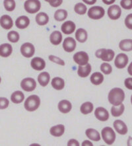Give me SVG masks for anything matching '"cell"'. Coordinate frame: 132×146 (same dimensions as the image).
I'll list each match as a JSON object with an SVG mask.
<instances>
[{
  "label": "cell",
  "instance_id": "1",
  "mask_svg": "<svg viewBox=\"0 0 132 146\" xmlns=\"http://www.w3.org/2000/svg\"><path fill=\"white\" fill-rule=\"evenodd\" d=\"M108 99L110 103L112 104L113 106L120 105L124 101V91L120 88H118V87L112 89L108 93Z\"/></svg>",
  "mask_w": 132,
  "mask_h": 146
},
{
  "label": "cell",
  "instance_id": "2",
  "mask_svg": "<svg viewBox=\"0 0 132 146\" xmlns=\"http://www.w3.org/2000/svg\"><path fill=\"white\" fill-rule=\"evenodd\" d=\"M40 105V99L38 96L33 95L29 96L25 102L24 106L27 111L33 112L38 108Z\"/></svg>",
  "mask_w": 132,
  "mask_h": 146
},
{
  "label": "cell",
  "instance_id": "3",
  "mask_svg": "<svg viewBox=\"0 0 132 146\" xmlns=\"http://www.w3.org/2000/svg\"><path fill=\"white\" fill-rule=\"evenodd\" d=\"M102 137L107 145H112L116 139V133L110 127H105L102 130Z\"/></svg>",
  "mask_w": 132,
  "mask_h": 146
},
{
  "label": "cell",
  "instance_id": "4",
  "mask_svg": "<svg viewBox=\"0 0 132 146\" xmlns=\"http://www.w3.org/2000/svg\"><path fill=\"white\" fill-rule=\"evenodd\" d=\"M24 7L27 13H36L41 8L40 1L39 0H27L25 2Z\"/></svg>",
  "mask_w": 132,
  "mask_h": 146
},
{
  "label": "cell",
  "instance_id": "5",
  "mask_svg": "<svg viewBox=\"0 0 132 146\" xmlns=\"http://www.w3.org/2000/svg\"><path fill=\"white\" fill-rule=\"evenodd\" d=\"M114 52L111 49L102 48L96 51L95 56L96 58H100L104 62H110L114 57Z\"/></svg>",
  "mask_w": 132,
  "mask_h": 146
},
{
  "label": "cell",
  "instance_id": "6",
  "mask_svg": "<svg viewBox=\"0 0 132 146\" xmlns=\"http://www.w3.org/2000/svg\"><path fill=\"white\" fill-rule=\"evenodd\" d=\"M88 16L93 20H98L102 19L105 15V11L103 7L100 6H93L88 11Z\"/></svg>",
  "mask_w": 132,
  "mask_h": 146
},
{
  "label": "cell",
  "instance_id": "7",
  "mask_svg": "<svg viewBox=\"0 0 132 146\" xmlns=\"http://www.w3.org/2000/svg\"><path fill=\"white\" fill-rule=\"evenodd\" d=\"M35 52V48L33 44L25 42L21 47V53L25 58H29L33 57Z\"/></svg>",
  "mask_w": 132,
  "mask_h": 146
},
{
  "label": "cell",
  "instance_id": "8",
  "mask_svg": "<svg viewBox=\"0 0 132 146\" xmlns=\"http://www.w3.org/2000/svg\"><path fill=\"white\" fill-rule=\"evenodd\" d=\"M21 88L27 92H31L34 91L36 87V83L33 78H28L23 80L21 83Z\"/></svg>",
  "mask_w": 132,
  "mask_h": 146
},
{
  "label": "cell",
  "instance_id": "9",
  "mask_svg": "<svg viewBox=\"0 0 132 146\" xmlns=\"http://www.w3.org/2000/svg\"><path fill=\"white\" fill-rule=\"evenodd\" d=\"M73 60L79 66H85L89 62V57L85 52H78L73 56Z\"/></svg>",
  "mask_w": 132,
  "mask_h": 146
},
{
  "label": "cell",
  "instance_id": "10",
  "mask_svg": "<svg viewBox=\"0 0 132 146\" xmlns=\"http://www.w3.org/2000/svg\"><path fill=\"white\" fill-rule=\"evenodd\" d=\"M128 57L126 54L121 53L117 55L116 58H115L114 64L115 66L118 69H123L128 64Z\"/></svg>",
  "mask_w": 132,
  "mask_h": 146
},
{
  "label": "cell",
  "instance_id": "11",
  "mask_svg": "<svg viewBox=\"0 0 132 146\" xmlns=\"http://www.w3.org/2000/svg\"><path fill=\"white\" fill-rule=\"evenodd\" d=\"M121 14V8L118 5H111L108 9V16L112 20H117L120 17Z\"/></svg>",
  "mask_w": 132,
  "mask_h": 146
},
{
  "label": "cell",
  "instance_id": "12",
  "mask_svg": "<svg viewBox=\"0 0 132 146\" xmlns=\"http://www.w3.org/2000/svg\"><path fill=\"white\" fill-rule=\"evenodd\" d=\"M76 41L72 37H67L63 42V48L67 52H72L76 48Z\"/></svg>",
  "mask_w": 132,
  "mask_h": 146
},
{
  "label": "cell",
  "instance_id": "13",
  "mask_svg": "<svg viewBox=\"0 0 132 146\" xmlns=\"http://www.w3.org/2000/svg\"><path fill=\"white\" fill-rule=\"evenodd\" d=\"M95 115L98 120L106 122L109 118V113L108 110L103 107H98L95 111Z\"/></svg>",
  "mask_w": 132,
  "mask_h": 146
},
{
  "label": "cell",
  "instance_id": "14",
  "mask_svg": "<svg viewBox=\"0 0 132 146\" xmlns=\"http://www.w3.org/2000/svg\"><path fill=\"white\" fill-rule=\"evenodd\" d=\"M31 67L35 70L41 71L44 70L46 67V62L42 58L39 57H35L33 58L31 62Z\"/></svg>",
  "mask_w": 132,
  "mask_h": 146
},
{
  "label": "cell",
  "instance_id": "15",
  "mask_svg": "<svg viewBox=\"0 0 132 146\" xmlns=\"http://www.w3.org/2000/svg\"><path fill=\"white\" fill-rule=\"evenodd\" d=\"M114 128L119 134L125 135L127 133V127L126 124L121 120H116L113 124Z\"/></svg>",
  "mask_w": 132,
  "mask_h": 146
},
{
  "label": "cell",
  "instance_id": "16",
  "mask_svg": "<svg viewBox=\"0 0 132 146\" xmlns=\"http://www.w3.org/2000/svg\"><path fill=\"white\" fill-rule=\"evenodd\" d=\"M0 25L4 29L9 30L13 26V21L11 17L7 15H4L0 18Z\"/></svg>",
  "mask_w": 132,
  "mask_h": 146
},
{
  "label": "cell",
  "instance_id": "17",
  "mask_svg": "<svg viewBox=\"0 0 132 146\" xmlns=\"http://www.w3.org/2000/svg\"><path fill=\"white\" fill-rule=\"evenodd\" d=\"M75 28H76V26H75L74 23L71 21H66L63 23L61 29H62V31L64 34L70 35L72 34L75 31Z\"/></svg>",
  "mask_w": 132,
  "mask_h": 146
},
{
  "label": "cell",
  "instance_id": "18",
  "mask_svg": "<svg viewBox=\"0 0 132 146\" xmlns=\"http://www.w3.org/2000/svg\"><path fill=\"white\" fill-rule=\"evenodd\" d=\"M30 24V19L27 16H20L15 21V25L18 29H24L29 27Z\"/></svg>",
  "mask_w": 132,
  "mask_h": 146
},
{
  "label": "cell",
  "instance_id": "19",
  "mask_svg": "<svg viewBox=\"0 0 132 146\" xmlns=\"http://www.w3.org/2000/svg\"><path fill=\"white\" fill-rule=\"evenodd\" d=\"M92 68L90 64H87L85 66H79L77 70V74L81 78H85L91 74Z\"/></svg>",
  "mask_w": 132,
  "mask_h": 146
},
{
  "label": "cell",
  "instance_id": "20",
  "mask_svg": "<svg viewBox=\"0 0 132 146\" xmlns=\"http://www.w3.org/2000/svg\"><path fill=\"white\" fill-rule=\"evenodd\" d=\"M72 108V103L67 100H62L58 103V109L62 113L66 114L71 111Z\"/></svg>",
  "mask_w": 132,
  "mask_h": 146
},
{
  "label": "cell",
  "instance_id": "21",
  "mask_svg": "<svg viewBox=\"0 0 132 146\" xmlns=\"http://www.w3.org/2000/svg\"><path fill=\"white\" fill-rule=\"evenodd\" d=\"M13 52V48L11 44L5 43L0 45V56L1 57L7 58L11 55Z\"/></svg>",
  "mask_w": 132,
  "mask_h": 146
},
{
  "label": "cell",
  "instance_id": "22",
  "mask_svg": "<svg viewBox=\"0 0 132 146\" xmlns=\"http://www.w3.org/2000/svg\"><path fill=\"white\" fill-rule=\"evenodd\" d=\"M65 132V127L63 124H58L52 127L50 130V134L55 137H60L64 134Z\"/></svg>",
  "mask_w": 132,
  "mask_h": 146
},
{
  "label": "cell",
  "instance_id": "23",
  "mask_svg": "<svg viewBox=\"0 0 132 146\" xmlns=\"http://www.w3.org/2000/svg\"><path fill=\"white\" fill-rule=\"evenodd\" d=\"M50 42H51L52 44L59 45L62 41V33L58 31H54V32L50 35Z\"/></svg>",
  "mask_w": 132,
  "mask_h": 146
},
{
  "label": "cell",
  "instance_id": "24",
  "mask_svg": "<svg viewBox=\"0 0 132 146\" xmlns=\"http://www.w3.org/2000/svg\"><path fill=\"white\" fill-rule=\"evenodd\" d=\"M49 21V17L46 13L40 12L36 16V22L40 26H44L46 25Z\"/></svg>",
  "mask_w": 132,
  "mask_h": 146
},
{
  "label": "cell",
  "instance_id": "25",
  "mask_svg": "<svg viewBox=\"0 0 132 146\" xmlns=\"http://www.w3.org/2000/svg\"><path fill=\"white\" fill-rule=\"evenodd\" d=\"M50 76L48 72H42L38 76V81L39 84L42 87H46L49 83Z\"/></svg>",
  "mask_w": 132,
  "mask_h": 146
},
{
  "label": "cell",
  "instance_id": "26",
  "mask_svg": "<svg viewBox=\"0 0 132 146\" xmlns=\"http://www.w3.org/2000/svg\"><path fill=\"white\" fill-rule=\"evenodd\" d=\"M75 38L79 42H85L88 38L87 32L83 29H77L76 32H75Z\"/></svg>",
  "mask_w": 132,
  "mask_h": 146
},
{
  "label": "cell",
  "instance_id": "27",
  "mask_svg": "<svg viewBox=\"0 0 132 146\" xmlns=\"http://www.w3.org/2000/svg\"><path fill=\"white\" fill-rule=\"evenodd\" d=\"M25 95L21 91H17L12 94L11 96V100L15 104L21 103L24 101Z\"/></svg>",
  "mask_w": 132,
  "mask_h": 146
},
{
  "label": "cell",
  "instance_id": "28",
  "mask_svg": "<svg viewBox=\"0 0 132 146\" xmlns=\"http://www.w3.org/2000/svg\"><path fill=\"white\" fill-rule=\"evenodd\" d=\"M85 133L87 137H89V138L90 139H91V140L95 141H98L100 140V133L98 132V131L95 130V129H93V128L87 129V130H86Z\"/></svg>",
  "mask_w": 132,
  "mask_h": 146
},
{
  "label": "cell",
  "instance_id": "29",
  "mask_svg": "<svg viewBox=\"0 0 132 146\" xmlns=\"http://www.w3.org/2000/svg\"><path fill=\"white\" fill-rule=\"evenodd\" d=\"M52 85L55 89L56 90H62L65 87V81L62 78H60L59 77L54 78L52 80Z\"/></svg>",
  "mask_w": 132,
  "mask_h": 146
},
{
  "label": "cell",
  "instance_id": "30",
  "mask_svg": "<svg viewBox=\"0 0 132 146\" xmlns=\"http://www.w3.org/2000/svg\"><path fill=\"white\" fill-rule=\"evenodd\" d=\"M119 48L120 50L125 52L132 50V39H124L120 41L119 44Z\"/></svg>",
  "mask_w": 132,
  "mask_h": 146
},
{
  "label": "cell",
  "instance_id": "31",
  "mask_svg": "<svg viewBox=\"0 0 132 146\" xmlns=\"http://www.w3.org/2000/svg\"><path fill=\"white\" fill-rule=\"evenodd\" d=\"M90 80H91V83H93V85H100L104 81L103 74H102L100 72L94 73V74L91 75Z\"/></svg>",
  "mask_w": 132,
  "mask_h": 146
},
{
  "label": "cell",
  "instance_id": "32",
  "mask_svg": "<svg viewBox=\"0 0 132 146\" xmlns=\"http://www.w3.org/2000/svg\"><path fill=\"white\" fill-rule=\"evenodd\" d=\"M125 110V106L122 103L118 106H113L111 108V114L114 117L120 116L123 113Z\"/></svg>",
  "mask_w": 132,
  "mask_h": 146
},
{
  "label": "cell",
  "instance_id": "33",
  "mask_svg": "<svg viewBox=\"0 0 132 146\" xmlns=\"http://www.w3.org/2000/svg\"><path fill=\"white\" fill-rule=\"evenodd\" d=\"M68 17V12L65 9H58L54 13V19L57 21H63Z\"/></svg>",
  "mask_w": 132,
  "mask_h": 146
},
{
  "label": "cell",
  "instance_id": "34",
  "mask_svg": "<svg viewBox=\"0 0 132 146\" xmlns=\"http://www.w3.org/2000/svg\"><path fill=\"white\" fill-rule=\"evenodd\" d=\"M80 110L83 114H88L91 113L93 110V105L91 102H86L81 106Z\"/></svg>",
  "mask_w": 132,
  "mask_h": 146
},
{
  "label": "cell",
  "instance_id": "35",
  "mask_svg": "<svg viewBox=\"0 0 132 146\" xmlns=\"http://www.w3.org/2000/svg\"><path fill=\"white\" fill-rule=\"evenodd\" d=\"M74 11L75 13H77L78 15H85L86 13H87V6L82 3H78L75 5Z\"/></svg>",
  "mask_w": 132,
  "mask_h": 146
},
{
  "label": "cell",
  "instance_id": "36",
  "mask_svg": "<svg viewBox=\"0 0 132 146\" xmlns=\"http://www.w3.org/2000/svg\"><path fill=\"white\" fill-rule=\"evenodd\" d=\"M7 38L11 42L16 43L17 42L20 38L19 34L17 32H16V31H10L7 34Z\"/></svg>",
  "mask_w": 132,
  "mask_h": 146
},
{
  "label": "cell",
  "instance_id": "37",
  "mask_svg": "<svg viewBox=\"0 0 132 146\" xmlns=\"http://www.w3.org/2000/svg\"><path fill=\"white\" fill-rule=\"evenodd\" d=\"M3 5L5 9L7 11H13L15 9V0H4Z\"/></svg>",
  "mask_w": 132,
  "mask_h": 146
},
{
  "label": "cell",
  "instance_id": "38",
  "mask_svg": "<svg viewBox=\"0 0 132 146\" xmlns=\"http://www.w3.org/2000/svg\"><path fill=\"white\" fill-rule=\"evenodd\" d=\"M100 70L104 74L109 75L112 72V68L110 64L108 63H103L100 66Z\"/></svg>",
  "mask_w": 132,
  "mask_h": 146
},
{
  "label": "cell",
  "instance_id": "39",
  "mask_svg": "<svg viewBox=\"0 0 132 146\" xmlns=\"http://www.w3.org/2000/svg\"><path fill=\"white\" fill-rule=\"evenodd\" d=\"M121 7L124 9L129 10L132 9V0H121Z\"/></svg>",
  "mask_w": 132,
  "mask_h": 146
},
{
  "label": "cell",
  "instance_id": "40",
  "mask_svg": "<svg viewBox=\"0 0 132 146\" xmlns=\"http://www.w3.org/2000/svg\"><path fill=\"white\" fill-rule=\"evenodd\" d=\"M48 58H49V60L52 62H54V63L58 64L61 66H65V62L64 61V60H62L60 58L57 57V56L50 55V56H49Z\"/></svg>",
  "mask_w": 132,
  "mask_h": 146
},
{
  "label": "cell",
  "instance_id": "41",
  "mask_svg": "<svg viewBox=\"0 0 132 146\" xmlns=\"http://www.w3.org/2000/svg\"><path fill=\"white\" fill-rule=\"evenodd\" d=\"M9 105V101L7 98L0 97V109H5Z\"/></svg>",
  "mask_w": 132,
  "mask_h": 146
},
{
  "label": "cell",
  "instance_id": "42",
  "mask_svg": "<svg viewBox=\"0 0 132 146\" xmlns=\"http://www.w3.org/2000/svg\"><path fill=\"white\" fill-rule=\"evenodd\" d=\"M125 25L127 29L132 30V13L129 14L125 19Z\"/></svg>",
  "mask_w": 132,
  "mask_h": 146
},
{
  "label": "cell",
  "instance_id": "43",
  "mask_svg": "<svg viewBox=\"0 0 132 146\" xmlns=\"http://www.w3.org/2000/svg\"><path fill=\"white\" fill-rule=\"evenodd\" d=\"M48 3L53 7H58L62 5L63 0H48Z\"/></svg>",
  "mask_w": 132,
  "mask_h": 146
},
{
  "label": "cell",
  "instance_id": "44",
  "mask_svg": "<svg viewBox=\"0 0 132 146\" xmlns=\"http://www.w3.org/2000/svg\"><path fill=\"white\" fill-rule=\"evenodd\" d=\"M124 84L127 89L132 90V78H127L124 81Z\"/></svg>",
  "mask_w": 132,
  "mask_h": 146
},
{
  "label": "cell",
  "instance_id": "45",
  "mask_svg": "<svg viewBox=\"0 0 132 146\" xmlns=\"http://www.w3.org/2000/svg\"><path fill=\"white\" fill-rule=\"evenodd\" d=\"M68 146H71V145L79 146V143L78 141L76 140V139H70V140L68 141Z\"/></svg>",
  "mask_w": 132,
  "mask_h": 146
},
{
  "label": "cell",
  "instance_id": "46",
  "mask_svg": "<svg viewBox=\"0 0 132 146\" xmlns=\"http://www.w3.org/2000/svg\"><path fill=\"white\" fill-rule=\"evenodd\" d=\"M82 1L85 3L86 4H87V5H94L96 2V0H82Z\"/></svg>",
  "mask_w": 132,
  "mask_h": 146
},
{
  "label": "cell",
  "instance_id": "47",
  "mask_svg": "<svg viewBox=\"0 0 132 146\" xmlns=\"http://www.w3.org/2000/svg\"><path fill=\"white\" fill-rule=\"evenodd\" d=\"M102 2L106 5H112L116 1V0H102Z\"/></svg>",
  "mask_w": 132,
  "mask_h": 146
},
{
  "label": "cell",
  "instance_id": "48",
  "mask_svg": "<svg viewBox=\"0 0 132 146\" xmlns=\"http://www.w3.org/2000/svg\"><path fill=\"white\" fill-rule=\"evenodd\" d=\"M82 145H83V146H86V145H91V146H93V144L91 142V141H87V140H85V141L83 142Z\"/></svg>",
  "mask_w": 132,
  "mask_h": 146
},
{
  "label": "cell",
  "instance_id": "49",
  "mask_svg": "<svg viewBox=\"0 0 132 146\" xmlns=\"http://www.w3.org/2000/svg\"><path fill=\"white\" fill-rule=\"evenodd\" d=\"M127 72H128L129 74L131 75L132 76V62H131V64H129V66H128V68H127Z\"/></svg>",
  "mask_w": 132,
  "mask_h": 146
},
{
  "label": "cell",
  "instance_id": "50",
  "mask_svg": "<svg viewBox=\"0 0 132 146\" xmlns=\"http://www.w3.org/2000/svg\"><path fill=\"white\" fill-rule=\"evenodd\" d=\"M127 145H132V137H129L127 141Z\"/></svg>",
  "mask_w": 132,
  "mask_h": 146
},
{
  "label": "cell",
  "instance_id": "51",
  "mask_svg": "<svg viewBox=\"0 0 132 146\" xmlns=\"http://www.w3.org/2000/svg\"><path fill=\"white\" fill-rule=\"evenodd\" d=\"M131 104H132V95H131Z\"/></svg>",
  "mask_w": 132,
  "mask_h": 146
},
{
  "label": "cell",
  "instance_id": "52",
  "mask_svg": "<svg viewBox=\"0 0 132 146\" xmlns=\"http://www.w3.org/2000/svg\"><path fill=\"white\" fill-rule=\"evenodd\" d=\"M1 77H0V83H1Z\"/></svg>",
  "mask_w": 132,
  "mask_h": 146
},
{
  "label": "cell",
  "instance_id": "53",
  "mask_svg": "<svg viewBox=\"0 0 132 146\" xmlns=\"http://www.w3.org/2000/svg\"><path fill=\"white\" fill-rule=\"evenodd\" d=\"M45 1H46V2H48V0H44Z\"/></svg>",
  "mask_w": 132,
  "mask_h": 146
}]
</instances>
